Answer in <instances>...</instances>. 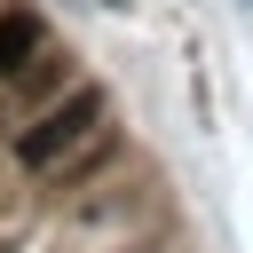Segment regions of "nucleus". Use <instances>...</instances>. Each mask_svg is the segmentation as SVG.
<instances>
[{
  "label": "nucleus",
  "mask_w": 253,
  "mask_h": 253,
  "mask_svg": "<svg viewBox=\"0 0 253 253\" xmlns=\"http://www.w3.org/2000/svg\"><path fill=\"white\" fill-rule=\"evenodd\" d=\"M40 40H47V32H40L32 8H0V79H16V71L40 55Z\"/></svg>",
  "instance_id": "obj_2"
},
{
  "label": "nucleus",
  "mask_w": 253,
  "mask_h": 253,
  "mask_svg": "<svg viewBox=\"0 0 253 253\" xmlns=\"http://www.w3.org/2000/svg\"><path fill=\"white\" fill-rule=\"evenodd\" d=\"M95 119H103V95H95V87H71L63 103H47V111L16 134V158H24L32 174H55V166H63V150L95 134Z\"/></svg>",
  "instance_id": "obj_1"
},
{
  "label": "nucleus",
  "mask_w": 253,
  "mask_h": 253,
  "mask_svg": "<svg viewBox=\"0 0 253 253\" xmlns=\"http://www.w3.org/2000/svg\"><path fill=\"white\" fill-rule=\"evenodd\" d=\"M103 8H134V0H103Z\"/></svg>",
  "instance_id": "obj_3"
},
{
  "label": "nucleus",
  "mask_w": 253,
  "mask_h": 253,
  "mask_svg": "<svg viewBox=\"0 0 253 253\" xmlns=\"http://www.w3.org/2000/svg\"><path fill=\"white\" fill-rule=\"evenodd\" d=\"M237 8H253V0H237Z\"/></svg>",
  "instance_id": "obj_4"
}]
</instances>
